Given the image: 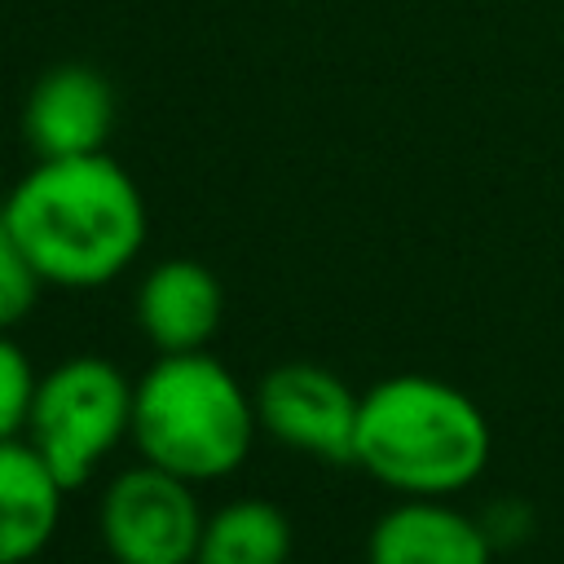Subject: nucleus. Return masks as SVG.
I'll return each instance as SVG.
<instances>
[{
    "label": "nucleus",
    "mask_w": 564,
    "mask_h": 564,
    "mask_svg": "<svg viewBox=\"0 0 564 564\" xmlns=\"http://www.w3.org/2000/svg\"><path fill=\"white\" fill-rule=\"evenodd\" d=\"M494 538L445 498H401L366 542V564H489Z\"/></svg>",
    "instance_id": "6e6552de"
},
{
    "label": "nucleus",
    "mask_w": 564,
    "mask_h": 564,
    "mask_svg": "<svg viewBox=\"0 0 564 564\" xmlns=\"http://www.w3.org/2000/svg\"><path fill=\"white\" fill-rule=\"evenodd\" d=\"M40 375L31 370L22 344H13L9 330H0V436H22L31 419Z\"/></svg>",
    "instance_id": "ddd939ff"
},
{
    "label": "nucleus",
    "mask_w": 564,
    "mask_h": 564,
    "mask_svg": "<svg viewBox=\"0 0 564 564\" xmlns=\"http://www.w3.org/2000/svg\"><path fill=\"white\" fill-rule=\"evenodd\" d=\"M485 410L436 375L379 379L357 410L352 463L405 498H445L489 467Z\"/></svg>",
    "instance_id": "f03ea898"
},
{
    "label": "nucleus",
    "mask_w": 564,
    "mask_h": 564,
    "mask_svg": "<svg viewBox=\"0 0 564 564\" xmlns=\"http://www.w3.org/2000/svg\"><path fill=\"white\" fill-rule=\"evenodd\" d=\"M40 286H44V278L31 264L26 247L18 242V234H13V225L0 207V330H13L35 308Z\"/></svg>",
    "instance_id": "f8f14e48"
},
{
    "label": "nucleus",
    "mask_w": 564,
    "mask_h": 564,
    "mask_svg": "<svg viewBox=\"0 0 564 564\" xmlns=\"http://www.w3.org/2000/svg\"><path fill=\"white\" fill-rule=\"evenodd\" d=\"M26 141L40 159L97 154L115 128V88L93 66H53L35 79L22 115Z\"/></svg>",
    "instance_id": "0eeeda50"
},
{
    "label": "nucleus",
    "mask_w": 564,
    "mask_h": 564,
    "mask_svg": "<svg viewBox=\"0 0 564 564\" xmlns=\"http://www.w3.org/2000/svg\"><path fill=\"white\" fill-rule=\"evenodd\" d=\"M203 524L194 480L154 463L119 471L101 494V542L115 564H194Z\"/></svg>",
    "instance_id": "39448f33"
},
{
    "label": "nucleus",
    "mask_w": 564,
    "mask_h": 564,
    "mask_svg": "<svg viewBox=\"0 0 564 564\" xmlns=\"http://www.w3.org/2000/svg\"><path fill=\"white\" fill-rule=\"evenodd\" d=\"M225 317L220 278L198 260H163L137 286V326L159 352H198Z\"/></svg>",
    "instance_id": "1a4fd4ad"
},
{
    "label": "nucleus",
    "mask_w": 564,
    "mask_h": 564,
    "mask_svg": "<svg viewBox=\"0 0 564 564\" xmlns=\"http://www.w3.org/2000/svg\"><path fill=\"white\" fill-rule=\"evenodd\" d=\"M251 397L260 427L282 445L304 449L322 463H352L361 397L326 366L313 361L273 366Z\"/></svg>",
    "instance_id": "423d86ee"
},
{
    "label": "nucleus",
    "mask_w": 564,
    "mask_h": 564,
    "mask_svg": "<svg viewBox=\"0 0 564 564\" xmlns=\"http://www.w3.org/2000/svg\"><path fill=\"white\" fill-rule=\"evenodd\" d=\"M31 264L53 286H106L145 242L137 181L106 150L40 159L0 203Z\"/></svg>",
    "instance_id": "f257e3e1"
},
{
    "label": "nucleus",
    "mask_w": 564,
    "mask_h": 564,
    "mask_svg": "<svg viewBox=\"0 0 564 564\" xmlns=\"http://www.w3.org/2000/svg\"><path fill=\"white\" fill-rule=\"evenodd\" d=\"M66 494L26 436H0V564H31L53 542Z\"/></svg>",
    "instance_id": "9d476101"
},
{
    "label": "nucleus",
    "mask_w": 564,
    "mask_h": 564,
    "mask_svg": "<svg viewBox=\"0 0 564 564\" xmlns=\"http://www.w3.org/2000/svg\"><path fill=\"white\" fill-rule=\"evenodd\" d=\"M291 546V520L273 502L238 498L207 516L194 564H286Z\"/></svg>",
    "instance_id": "9b49d317"
},
{
    "label": "nucleus",
    "mask_w": 564,
    "mask_h": 564,
    "mask_svg": "<svg viewBox=\"0 0 564 564\" xmlns=\"http://www.w3.org/2000/svg\"><path fill=\"white\" fill-rule=\"evenodd\" d=\"M128 432L132 379L106 357H70L40 375L22 436L66 489H79Z\"/></svg>",
    "instance_id": "20e7f679"
},
{
    "label": "nucleus",
    "mask_w": 564,
    "mask_h": 564,
    "mask_svg": "<svg viewBox=\"0 0 564 564\" xmlns=\"http://www.w3.org/2000/svg\"><path fill=\"white\" fill-rule=\"evenodd\" d=\"M256 397L212 352H159L132 383V445L194 485L242 467L256 441Z\"/></svg>",
    "instance_id": "7ed1b4c3"
}]
</instances>
